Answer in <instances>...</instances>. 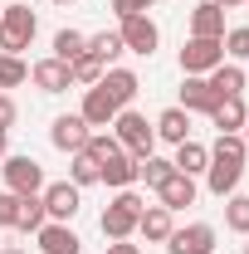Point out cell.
<instances>
[{"mask_svg": "<svg viewBox=\"0 0 249 254\" xmlns=\"http://www.w3.org/2000/svg\"><path fill=\"white\" fill-rule=\"evenodd\" d=\"M171 171H176V166H171L166 157H156V152H152V157H142V161H137V181H147L152 190L161 186V181H166Z\"/></svg>", "mask_w": 249, "mask_h": 254, "instance_id": "29", "label": "cell"}, {"mask_svg": "<svg viewBox=\"0 0 249 254\" xmlns=\"http://www.w3.org/2000/svg\"><path fill=\"white\" fill-rule=\"evenodd\" d=\"M118 113H123V108H118V103L108 98V88H103V83H93V88L83 93V108H78V118H83V123L93 127V132H108Z\"/></svg>", "mask_w": 249, "mask_h": 254, "instance_id": "10", "label": "cell"}, {"mask_svg": "<svg viewBox=\"0 0 249 254\" xmlns=\"http://www.w3.org/2000/svg\"><path fill=\"white\" fill-rule=\"evenodd\" d=\"M83 152H88V157H93L98 166H103V161H108V157H118V152H123V147H118V137H113V132H93V137H88V147H83Z\"/></svg>", "mask_w": 249, "mask_h": 254, "instance_id": "34", "label": "cell"}, {"mask_svg": "<svg viewBox=\"0 0 249 254\" xmlns=\"http://www.w3.org/2000/svg\"><path fill=\"white\" fill-rule=\"evenodd\" d=\"M34 30H39V20L30 5H5L0 10V54H25Z\"/></svg>", "mask_w": 249, "mask_h": 254, "instance_id": "3", "label": "cell"}, {"mask_svg": "<svg viewBox=\"0 0 249 254\" xmlns=\"http://www.w3.org/2000/svg\"><path fill=\"white\" fill-rule=\"evenodd\" d=\"M78 54H88V34H78V30H59L54 34V59L73 64Z\"/></svg>", "mask_w": 249, "mask_h": 254, "instance_id": "26", "label": "cell"}, {"mask_svg": "<svg viewBox=\"0 0 249 254\" xmlns=\"http://www.w3.org/2000/svg\"><path fill=\"white\" fill-rule=\"evenodd\" d=\"M118 34H123V49L142 54V59H152V49L161 44V30H156L152 15H127V20H118Z\"/></svg>", "mask_w": 249, "mask_h": 254, "instance_id": "7", "label": "cell"}, {"mask_svg": "<svg viewBox=\"0 0 249 254\" xmlns=\"http://www.w3.org/2000/svg\"><path fill=\"white\" fill-rule=\"evenodd\" d=\"M245 254H249V245H245Z\"/></svg>", "mask_w": 249, "mask_h": 254, "instance_id": "44", "label": "cell"}, {"mask_svg": "<svg viewBox=\"0 0 249 254\" xmlns=\"http://www.w3.org/2000/svg\"><path fill=\"white\" fill-rule=\"evenodd\" d=\"M108 254H142V245H132V240H113Z\"/></svg>", "mask_w": 249, "mask_h": 254, "instance_id": "38", "label": "cell"}, {"mask_svg": "<svg viewBox=\"0 0 249 254\" xmlns=\"http://www.w3.org/2000/svg\"><path fill=\"white\" fill-rule=\"evenodd\" d=\"M49 5H73V0H49Z\"/></svg>", "mask_w": 249, "mask_h": 254, "instance_id": "42", "label": "cell"}, {"mask_svg": "<svg viewBox=\"0 0 249 254\" xmlns=\"http://www.w3.org/2000/svg\"><path fill=\"white\" fill-rule=\"evenodd\" d=\"M103 88H108V98L118 103V108H127L132 98H137V88H142V78L132 73V68H103V78H98Z\"/></svg>", "mask_w": 249, "mask_h": 254, "instance_id": "16", "label": "cell"}, {"mask_svg": "<svg viewBox=\"0 0 249 254\" xmlns=\"http://www.w3.org/2000/svg\"><path fill=\"white\" fill-rule=\"evenodd\" d=\"M245 5H249V0H245Z\"/></svg>", "mask_w": 249, "mask_h": 254, "instance_id": "45", "label": "cell"}, {"mask_svg": "<svg viewBox=\"0 0 249 254\" xmlns=\"http://www.w3.org/2000/svg\"><path fill=\"white\" fill-rule=\"evenodd\" d=\"M205 78H210V93L215 98H245V68L240 64H220Z\"/></svg>", "mask_w": 249, "mask_h": 254, "instance_id": "19", "label": "cell"}, {"mask_svg": "<svg viewBox=\"0 0 249 254\" xmlns=\"http://www.w3.org/2000/svg\"><path fill=\"white\" fill-rule=\"evenodd\" d=\"M142 210H147V200L137 195V190H118V200L103 210V235L108 240H132L137 235V220H142Z\"/></svg>", "mask_w": 249, "mask_h": 254, "instance_id": "1", "label": "cell"}, {"mask_svg": "<svg viewBox=\"0 0 249 254\" xmlns=\"http://www.w3.org/2000/svg\"><path fill=\"white\" fill-rule=\"evenodd\" d=\"M171 166H176V171H181V176H200V171H205V166H210V147H200V142H181V147H176V161H171Z\"/></svg>", "mask_w": 249, "mask_h": 254, "instance_id": "23", "label": "cell"}, {"mask_svg": "<svg viewBox=\"0 0 249 254\" xmlns=\"http://www.w3.org/2000/svg\"><path fill=\"white\" fill-rule=\"evenodd\" d=\"M215 103H220V98L210 93V78H190V73H186V83H181V103H176V108H186V113H205V118H210Z\"/></svg>", "mask_w": 249, "mask_h": 254, "instance_id": "18", "label": "cell"}, {"mask_svg": "<svg viewBox=\"0 0 249 254\" xmlns=\"http://www.w3.org/2000/svg\"><path fill=\"white\" fill-rule=\"evenodd\" d=\"M156 0H113V15L118 20H127V15H147Z\"/></svg>", "mask_w": 249, "mask_h": 254, "instance_id": "36", "label": "cell"}, {"mask_svg": "<svg viewBox=\"0 0 249 254\" xmlns=\"http://www.w3.org/2000/svg\"><path fill=\"white\" fill-rule=\"evenodd\" d=\"M98 181L113 190H132L137 186V157L132 152H118V157H108L103 166H98Z\"/></svg>", "mask_w": 249, "mask_h": 254, "instance_id": "13", "label": "cell"}, {"mask_svg": "<svg viewBox=\"0 0 249 254\" xmlns=\"http://www.w3.org/2000/svg\"><path fill=\"white\" fill-rule=\"evenodd\" d=\"M68 181L83 190V186H98V161L88 152H73V166H68Z\"/></svg>", "mask_w": 249, "mask_h": 254, "instance_id": "31", "label": "cell"}, {"mask_svg": "<svg viewBox=\"0 0 249 254\" xmlns=\"http://www.w3.org/2000/svg\"><path fill=\"white\" fill-rule=\"evenodd\" d=\"M225 225L235 230V235H249V195H225Z\"/></svg>", "mask_w": 249, "mask_h": 254, "instance_id": "28", "label": "cell"}, {"mask_svg": "<svg viewBox=\"0 0 249 254\" xmlns=\"http://www.w3.org/2000/svg\"><path fill=\"white\" fill-rule=\"evenodd\" d=\"M30 78H34V88L39 93H63V88H73V73H68V64L63 59H39V64H30Z\"/></svg>", "mask_w": 249, "mask_h": 254, "instance_id": "12", "label": "cell"}, {"mask_svg": "<svg viewBox=\"0 0 249 254\" xmlns=\"http://www.w3.org/2000/svg\"><path fill=\"white\" fill-rule=\"evenodd\" d=\"M152 127H156V137H161V142L181 147V142L190 137V113H186V108H166V113H161Z\"/></svg>", "mask_w": 249, "mask_h": 254, "instance_id": "20", "label": "cell"}, {"mask_svg": "<svg viewBox=\"0 0 249 254\" xmlns=\"http://www.w3.org/2000/svg\"><path fill=\"white\" fill-rule=\"evenodd\" d=\"M166 254H215V225L195 220L186 230H171L166 235Z\"/></svg>", "mask_w": 249, "mask_h": 254, "instance_id": "8", "label": "cell"}, {"mask_svg": "<svg viewBox=\"0 0 249 254\" xmlns=\"http://www.w3.org/2000/svg\"><path fill=\"white\" fill-rule=\"evenodd\" d=\"M88 54H93V59H103L108 68H113V59H118V54H127V49H123V34H118V30L88 34Z\"/></svg>", "mask_w": 249, "mask_h": 254, "instance_id": "24", "label": "cell"}, {"mask_svg": "<svg viewBox=\"0 0 249 254\" xmlns=\"http://www.w3.org/2000/svg\"><path fill=\"white\" fill-rule=\"evenodd\" d=\"M210 5H220V10H240L245 0H210Z\"/></svg>", "mask_w": 249, "mask_h": 254, "instance_id": "39", "label": "cell"}, {"mask_svg": "<svg viewBox=\"0 0 249 254\" xmlns=\"http://www.w3.org/2000/svg\"><path fill=\"white\" fill-rule=\"evenodd\" d=\"M240 137H245V147H249V118H245V127H240Z\"/></svg>", "mask_w": 249, "mask_h": 254, "instance_id": "41", "label": "cell"}, {"mask_svg": "<svg viewBox=\"0 0 249 254\" xmlns=\"http://www.w3.org/2000/svg\"><path fill=\"white\" fill-rule=\"evenodd\" d=\"M176 225H171V210L166 205H147L142 210V220H137V235L142 240H152V245H166V235H171Z\"/></svg>", "mask_w": 249, "mask_h": 254, "instance_id": "21", "label": "cell"}, {"mask_svg": "<svg viewBox=\"0 0 249 254\" xmlns=\"http://www.w3.org/2000/svg\"><path fill=\"white\" fill-rule=\"evenodd\" d=\"M220 64H225V44L220 39H195L190 34L186 44H181V73H190V78H205Z\"/></svg>", "mask_w": 249, "mask_h": 254, "instance_id": "4", "label": "cell"}, {"mask_svg": "<svg viewBox=\"0 0 249 254\" xmlns=\"http://www.w3.org/2000/svg\"><path fill=\"white\" fill-rule=\"evenodd\" d=\"M88 137H93V127L83 123L78 113H63V118H54V127H49V142H54L59 152H68V157H73V152H83V147H88Z\"/></svg>", "mask_w": 249, "mask_h": 254, "instance_id": "9", "label": "cell"}, {"mask_svg": "<svg viewBox=\"0 0 249 254\" xmlns=\"http://www.w3.org/2000/svg\"><path fill=\"white\" fill-rule=\"evenodd\" d=\"M15 118H20L15 98H10V93H0V132H10V127H15Z\"/></svg>", "mask_w": 249, "mask_h": 254, "instance_id": "37", "label": "cell"}, {"mask_svg": "<svg viewBox=\"0 0 249 254\" xmlns=\"http://www.w3.org/2000/svg\"><path fill=\"white\" fill-rule=\"evenodd\" d=\"M0 254H25V250H0Z\"/></svg>", "mask_w": 249, "mask_h": 254, "instance_id": "43", "label": "cell"}, {"mask_svg": "<svg viewBox=\"0 0 249 254\" xmlns=\"http://www.w3.org/2000/svg\"><path fill=\"white\" fill-rule=\"evenodd\" d=\"M20 200H25V195L0 190V230H15V220H20Z\"/></svg>", "mask_w": 249, "mask_h": 254, "instance_id": "35", "label": "cell"}, {"mask_svg": "<svg viewBox=\"0 0 249 254\" xmlns=\"http://www.w3.org/2000/svg\"><path fill=\"white\" fill-rule=\"evenodd\" d=\"M39 200H44V215H49V220L68 225L73 215H78V205H83V190L73 186V181H44Z\"/></svg>", "mask_w": 249, "mask_h": 254, "instance_id": "6", "label": "cell"}, {"mask_svg": "<svg viewBox=\"0 0 249 254\" xmlns=\"http://www.w3.org/2000/svg\"><path fill=\"white\" fill-rule=\"evenodd\" d=\"M25 78H30V64L20 54H0V88H20Z\"/></svg>", "mask_w": 249, "mask_h": 254, "instance_id": "30", "label": "cell"}, {"mask_svg": "<svg viewBox=\"0 0 249 254\" xmlns=\"http://www.w3.org/2000/svg\"><path fill=\"white\" fill-rule=\"evenodd\" d=\"M225 54H230V64H245L249 59V25H235V30H225Z\"/></svg>", "mask_w": 249, "mask_h": 254, "instance_id": "32", "label": "cell"}, {"mask_svg": "<svg viewBox=\"0 0 249 254\" xmlns=\"http://www.w3.org/2000/svg\"><path fill=\"white\" fill-rule=\"evenodd\" d=\"M113 137H118V147H123V152H132L137 161L152 157V147H156V127L147 123L142 113H132V108H123V113L113 118Z\"/></svg>", "mask_w": 249, "mask_h": 254, "instance_id": "2", "label": "cell"}, {"mask_svg": "<svg viewBox=\"0 0 249 254\" xmlns=\"http://www.w3.org/2000/svg\"><path fill=\"white\" fill-rule=\"evenodd\" d=\"M190 34H195V39H225V10L210 5V0L195 5V10H190Z\"/></svg>", "mask_w": 249, "mask_h": 254, "instance_id": "17", "label": "cell"}, {"mask_svg": "<svg viewBox=\"0 0 249 254\" xmlns=\"http://www.w3.org/2000/svg\"><path fill=\"white\" fill-rule=\"evenodd\" d=\"M103 68H108V64L93 59V54H78V59L68 64V73H73V83H78V88H93L98 78H103Z\"/></svg>", "mask_w": 249, "mask_h": 254, "instance_id": "27", "label": "cell"}, {"mask_svg": "<svg viewBox=\"0 0 249 254\" xmlns=\"http://www.w3.org/2000/svg\"><path fill=\"white\" fill-rule=\"evenodd\" d=\"M0 176H5V190H15V195H39L44 190V166L34 157H5Z\"/></svg>", "mask_w": 249, "mask_h": 254, "instance_id": "5", "label": "cell"}, {"mask_svg": "<svg viewBox=\"0 0 249 254\" xmlns=\"http://www.w3.org/2000/svg\"><path fill=\"white\" fill-rule=\"evenodd\" d=\"M240 181H245V161H230V157H210V166H205V186H210V195H235L240 190Z\"/></svg>", "mask_w": 249, "mask_h": 254, "instance_id": "11", "label": "cell"}, {"mask_svg": "<svg viewBox=\"0 0 249 254\" xmlns=\"http://www.w3.org/2000/svg\"><path fill=\"white\" fill-rule=\"evenodd\" d=\"M10 157V132H0V161Z\"/></svg>", "mask_w": 249, "mask_h": 254, "instance_id": "40", "label": "cell"}, {"mask_svg": "<svg viewBox=\"0 0 249 254\" xmlns=\"http://www.w3.org/2000/svg\"><path fill=\"white\" fill-rule=\"evenodd\" d=\"M156 195H161V205L176 215L181 205H195V176H181V171H171V176L156 186Z\"/></svg>", "mask_w": 249, "mask_h": 254, "instance_id": "14", "label": "cell"}, {"mask_svg": "<svg viewBox=\"0 0 249 254\" xmlns=\"http://www.w3.org/2000/svg\"><path fill=\"white\" fill-rule=\"evenodd\" d=\"M210 157L245 161V157H249V147H245V137H240V132H220V137H215V147H210Z\"/></svg>", "mask_w": 249, "mask_h": 254, "instance_id": "33", "label": "cell"}, {"mask_svg": "<svg viewBox=\"0 0 249 254\" xmlns=\"http://www.w3.org/2000/svg\"><path fill=\"white\" fill-rule=\"evenodd\" d=\"M39 254H83V240H78L68 225L49 220L44 230H39Z\"/></svg>", "mask_w": 249, "mask_h": 254, "instance_id": "15", "label": "cell"}, {"mask_svg": "<svg viewBox=\"0 0 249 254\" xmlns=\"http://www.w3.org/2000/svg\"><path fill=\"white\" fill-rule=\"evenodd\" d=\"M44 225H49V215H44V200H39V195H25V200H20V220H15V230L39 235Z\"/></svg>", "mask_w": 249, "mask_h": 254, "instance_id": "25", "label": "cell"}, {"mask_svg": "<svg viewBox=\"0 0 249 254\" xmlns=\"http://www.w3.org/2000/svg\"><path fill=\"white\" fill-rule=\"evenodd\" d=\"M249 118V108H245V98H220L215 108H210V123H215V132H240Z\"/></svg>", "mask_w": 249, "mask_h": 254, "instance_id": "22", "label": "cell"}]
</instances>
